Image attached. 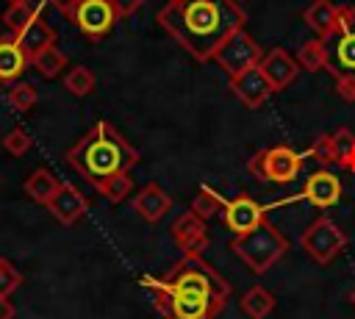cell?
<instances>
[{"mask_svg":"<svg viewBox=\"0 0 355 319\" xmlns=\"http://www.w3.org/2000/svg\"><path fill=\"white\" fill-rule=\"evenodd\" d=\"M164 319H216L230 297V283L202 255H183L164 277L141 275Z\"/></svg>","mask_w":355,"mask_h":319,"instance_id":"6da1fadb","label":"cell"},{"mask_svg":"<svg viewBox=\"0 0 355 319\" xmlns=\"http://www.w3.org/2000/svg\"><path fill=\"white\" fill-rule=\"evenodd\" d=\"M158 25L197 61H214L222 44L247 25L236 0H166Z\"/></svg>","mask_w":355,"mask_h":319,"instance_id":"7a4b0ae2","label":"cell"},{"mask_svg":"<svg viewBox=\"0 0 355 319\" xmlns=\"http://www.w3.org/2000/svg\"><path fill=\"white\" fill-rule=\"evenodd\" d=\"M64 161L92 186L130 172L139 164V150L105 119L94 122L64 155Z\"/></svg>","mask_w":355,"mask_h":319,"instance_id":"3957f363","label":"cell"},{"mask_svg":"<svg viewBox=\"0 0 355 319\" xmlns=\"http://www.w3.org/2000/svg\"><path fill=\"white\" fill-rule=\"evenodd\" d=\"M319 39L324 44V69L336 92L341 100L355 103V6H338L333 25Z\"/></svg>","mask_w":355,"mask_h":319,"instance_id":"277c9868","label":"cell"},{"mask_svg":"<svg viewBox=\"0 0 355 319\" xmlns=\"http://www.w3.org/2000/svg\"><path fill=\"white\" fill-rule=\"evenodd\" d=\"M230 250L233 255L252 272V275H266L288 250V241L286 236L269 222L263 219L258 227H252L250 233H241V236H233L230 241Z\"/></svg>","mask_w":355,"mask_h":319,"instance_id":"5b68a950","label":"cell"},{"mask_svg":"<svg viewBox=\"0 0 355 319\" xmlns=\"http://www.w3.org/2000/svg\"><path fill=\"white\" fill-rule=\"evenodd\" d=\"M302 169V153L288 144H275L252 153L247 161V172L261 183H291Z\"/></svg>","mask_w":355,"mask_h":319,"instance_id":"8992f818","label":"cell"},{"mask_svg":"<svg viewBox=\"0 0 355 319\" xmlns=\"http://www.w3.org/2000/svg\"><path fill=\"white\" fill-rule=\"evenodd\" d=\"M300 247L313 264H330L344 247H347V233L330 219V216H316L300 236Z\"/></svg>","mask_w":355,"mask_h":319,"instance_id":"52a82bcc","label":"cell"},{"mask_svg":"<svg viewBox=\"0 0 355 319\" xmlns=\"http://www.w3.org/2000/svg\"><path fill=\"white\" fill-rule=\"evenodd\" d=\"M261 58H263V50H261V44L247 33V28L236 31V33L222 44V50L214 55V61H216V64L222 67V72H227L230 78L239 75V72H244V69L258 67Z\"/></svg>","mask_w":355,"mask_h":319,"instance_id":"ba28073f","label":"cell"},{"mask_svg":"<svg viewBox=\"0 0 355 319\" xmlns=\"http://www.w3.org/2000/svg\"><path fill=\"white\" fill-rule=\"evenodd\" d=\"M69 19L75 22V28H78L86 39L100 42L103 36L111 33V28L116 25L119 14H116V8L111 6V0H80Z\"/></svg>","mask_w":355,"mask_h":319,"instance_id":"9c48e42d","label":"cell"},{"mask_svg":"<svg viewBox=\"0 0 355 319\" xmlns=\"http://www.w3.org/2000/svg\"><path fill=\"white\" fill-rule=\"evenodd\" d=\"M266 219V205H261L258 200H252L250 194H236L233 200L225 202L222 208V222L233 236L250 233L252 227H258Z\"/></svg>","mask_w":355,"mask_h":319,"instance_id":"30bf717a","label":"cell"},{"mask_svg":"<svg viewBox=\"0 0 355 319\" xmlns=\"http://www.w3.org/2000/svg\"><path fill=\"white\" fill-rule=\"evenodd\" d=\"M169 233H172V241L183 250V255H202V250H208L211 244L205 219H200L194 211L175 216L169 225Z\"/></svg>","mask_w":355,"mask_h":319,"instance_id":"8fae6325","label":"cell"},{"mask_svg":"<svg viewBox=\"0 0 355 319\" xmlns=\"http://www.w3.org/2000/svg\"><path fill=\"white\" fill-rule=\"evenodd\" d=\"M338 197H341V180H338L327 166H319L316 172H311V175L305 178L302 191H300V200L311 202V205L319 208V211L336 205Z\"/></svg>","mask_w":355,"mask_h":319,"instance_id":"7c38bea8","label":"cell"},{"mask_svg":"<svg viewBox=\"0 0 355 319\" xmlns=\"http://www.w3.org/2000/svg\"><path fill=\"white\" fill-rule=\"evenodd\" d=\"M230 92L236 94V100L244 108H258L269 100V94H275V89L269 86L261 67H252V69H244V72L233 75L230 78Z\"/></svg>","mask_w":355,"mask_h":319,"instance_id":"4fadbf2b","label":"cell"},{"mask_svg":"<svg viewBox=\"0 0 355 319\" xmlns=\"http://www.w3.org/2000/svg\"><path fill=\"white\" fill-rule=\"evenodd\" d=\"M258 67H261V72L266 75V80H269V86H272L275 92L291 86V83L297 80V75H300L297 58L288 55L283 47H272L269 53H263V58H261Z\"/></svg>","mask_w":355,"mask_h":319,"instance_id":"5bb4252c","label":"cell"},{"mask_svg":"<svg viewBox=\"0 0 355 319\" xmlns=\"http://www.w3.org/2000/svg\"><path fill=\"white\" fill-rule=\"evenodd\" d=\"M86 208H89V202H86V197L72 186V183H61L58 189H55V194L50 197V202H47V211L61 222V225H75L83 214H86Z\"/></svg>","mask_w":355,"mask_h":319,"instance_id":"9a60e30c","label":"cell"},{"mask_svg":"<svg viewBox=\"0 0 355 319\" xmlns=\"http://www.w3.org/2000/svg\"><path fill=\"white\" fill-rule=\"evenodd\" d=\"M133 211H136L144 222L155 225V222H161V219L172 211V197H169L158 183H147V186H141L139 194L133 197Z\"/></svg>","mask_w":355,"mask_h":319,"instance_id":"2e32d148","label":"cell"},{"mask_svg":"<svg viewBox=\"0 0 355 319\" xmlns=\"http://www.w3.org/2000/svg\"><path fill=\"white\" fill-rule=\"evenodd\" d=\"M17 42H19V47L25 50V55H28V61H33L44 47H50V44H55V31L44 22V17H42V11H36V17L14 36Z\"/></svg>","mask_w":355,"mask_h":319,"instance_id":"e0dca14e","label":"cell"},{"mask_svg":"<svg viewBox=\"0 0 355 319\" xmlns=\"http://www.w3.org/2000/svg\"><path fill=\"white\" fill-rule=\"evenodd\" d=\"M28 64H31V61H28L25 50L19 47V42H17L14 36L0 39V80H6V83L17 80V78L25 72Z\"/></svg>","mask_w":355,"mask_h":319,"instance_id":"ac0fdd59","label":"cell"},{"mask_svg":"<svg viewBox=\"0 0 355 319\" xmlns=\"http://www.w3.org/2000/svg\"><path fill=\"white\" fill-rule=\"evenodd\" d=\"M239 308H241V313L244 316H250V319H266L272 311H275V294L266 288V286H250L244 294H241V300H239Z\"/></svg>","mask_w":355,"mask_h":319,"instance_id":"d6986e66","label":"cell"},{"mask_svg":"<svg viewBox=\"0 0 355 319\" xmlns=\"http://www.w3.org/2000/svg\"><path fill=\"white\" fill-rule=\"evenodd\" d=\"M61 186V180L50 172V169H33L28 178H25V183H22V189H25V194L31 197V200H36V202H42V205H47L50 202V197L55 194V189Z\"/></svg>","mask_w":355,"mask_h":319,"instance_id":"ffe728a7","label":"cell"},{"mask_svg":"<svg viewBox=\"0 0 355 319\" xmlns=\"http://www.w3.org/2000/svg\"><path fill=\"white\" fill-rule=\"evenodd\" d=\"M336 14H338V6H336L333 0H313L311 6L302 8V22H305L316 36H322V33H327V28L333 25Z\"/></svg>","mask_w":355,"mask_h":319,"instance_id":"44dd1931","label":"cell"},{"mask_svg":"<svg viewBox=\"0 0 355 319\" xmlns=\"http://www.w3.org/2000/svg\"><path fill=\"white\" fill-rule=\"evenodd\" d=\"M330 147H333V166H341L355 175V133L349 128H338L330 133Z\"/></svg>","mask_w":355,"mask_h":319,"instance_id":"7402d4cb","label":"cell"},{"mask_svg":"<svg viewBox=\"0 0 355 319\" xmlns=\"http://www.w3.org/2000/svg\"><path fill=\"white\" fill-rule=\"evenodd\" d=\"M225 202H227V200L222 197V191H216L214 186L202 183V186L197 189V194H194V200H191V208H189V211H194L200 219H211L214 214H222Z\"/></svg>","mask_w":355,"mask_h":319,"instance_id":"603a6c76","label":"cell"},{"mask_svg":"<svg viewBox=\"0 0 355 319\" xmlns=\"http://www.w3.org/2000/svg\"><path fill=\"white\" fill-rule=\"evenodd\" d=\"M36 11H42V8H36V6H31L28 0H11L8 3V8L3 11V25L8 28V33L11 36H17L33 17H36Z\"/></svg>","mask_w":355,"mask_h":319,"instance_id":"cb8c5ba5","label":"cell"},{"mask_svg":"<svg viewBox=\"0 0 355 319\" xmlns=\"http://www.w3.org/2000/svg\"><path fill=\"white\" fill-rule=\"evenodd\" d=\"M33 67H36V72L42 75V78H55V75H61L64 69H67V55H64V50H58L55 44H50V47H44L33 61H31Z\"/></svg>","mask_w":355,"mask_h":319,"instance_id":"d4e9b609","label":"cell"},{"mask_svg":"<svg viewBox=\"0 0 355 319\" xmlns=\"http://www.w3.org/2000/svg\"><path fill=\"white\" fill-rule=\"evenodd\" d=\"M294 58H297L300 69H305V72H319V69H324V44H322V39L316 36V39L302 42V47L297 50Z\"/></svg>","mask_w":355,"mask_h":319,"instance_id":"484cf974","label":"cell"},{"mask_svg":"<svg viewBox=\"0 0 355 319\" xmlns=\"http://www.w3.org/2000/svg\"><path fill=\"white\" fill-rule=\"evenodd\" d=\"M64 89H67L69 94H75V97L92 94V89H94V72H92L89 67H83V64L72 67V69L64 75Z\"/></svg>","mask_w":355,"mask_h":319,"instance_id":"4316f807","label":"cell"},{"mask_svg":"<svg viewBox=\"0 0 355 319\" xmlns=\"http://www.w3.org/2000/svg\"><path fill=\"white\" fill-rule=\"evenodd\" d=\"M94 189H97L108 202H122V200L130 194L133 180H130V175H128V172H122V175H114V178H108V180L97 183Z\"/></svg>","mask_w":355,"mask_h":319,"instance_id":"83f0119b","label":"cell"},{"mask_svg":"<svg viewBox=\"0 0 355 319\" xmlns=\"http://www.w3.org/2000/svg\"><path fill=\"white\" fill-rule=\"evenodd\" d=\"M36 100H39V92H36V86H31V83H14V86L8 89V103H11V108H17V111H31V108L36 105Z\"/></svg>","mask_w":355,"mask_h":319,"instance_id":"f1b7e54d","label":"cell"},{"mask_svg":"<svg viewBox=\"0 0 355 319\" xmlns=\"http://www.w3.org/2000/svg\"><path fill=\"white\" fill-rule=\"evenodd\" d=\"M31 144H33V139H31V133L25 128H11L3 136V150L11 153V155H25L31 150Z\"/></svg>","mask_w":355,"mask_h":319,"instance_id":"f546056e","label":"cell"},{"mask_svg":"<svg viewBox=\"0 0 355 319\" xmlns=\"http://www.w3.org/2000/svg\"><path fill=\"white\" fill-rule=\"evenodd\" d=\"M22 286V272L11 261H0V297H11Z\"/></svg>","mask_w":355,"mask_h":319,"instance_id":"4dcf8cb0","label":"cell"},{"mask_svg":"<svg viewBox=\"0 0 355 319\" xmlns=\"http://www.w3.org/2000/svg\"><path fill=\"white\" fill-rule=\"evenodd\" d=\"M308 155H313L319 161V166H330L333 164V147H330V133H322L311 147Z\"/></svg>","mask_w":355,"mask_h":319,"instance_id":"1f68e13d","label":"cell"},{"mask_svg":"<svg viewBox=\"0 0 355 319\" xmlns=\"http://www.w3.org/2000/svg\"><path fill=\"white\" fill-rule=\"evenodd\" d=\"M144 3H147V0H111V6L116 8L119 19H122V17H130V14H133V11H139Z\"/></svg>","mask_w":355,"mask_h":319,"instance_id":"d6a6232c","label":"cell"},{"mask_svg":"<svg viewBox=\"0 0 355 319\" xmlns=\"http://www.w3.org/2000/svg\"><path fill=\"white\" fill-rule=\"evenodd\" d=\"M47 3H50V6H53L58 14H64V17L69 19V17H72V11L78 8V3H80V0H47Z\"/></svg>","mask_w":355,"mask_h":319,"instance_id":"836d02e7","label":"cell"},{"mask_svg":"<svg viewBox=\"0 0 355 319\" xmlns=\"http://www.w3.org/2000/svg\"><path fill=\"white\" fill-rule=\"evenodd\" d=\"M14 305H11V300L8 297H0V319H14Z\"/></svg>","mask_w":355,"mask_h":319,"instance_id":"e575fe53","label":"cell"},{"mask_svg":"<svg viewBox=\"0 0 355 319\" xmlns=\"http://www.w3.org/2000/svg\"><path fill=\"white\" fill-rule=\"evenodd\" d=\"M349 302H352V305H355V288H352V294H349Z\"/></svg>","mask_w":355,"mask_h":319,"instance_id":"d590c367","label":"cell"},{"mask_svg":"<svg viewBox=\"0 0 355 319\" xmlns=\"http://www.w3.org/2000/svg\"><path fill=\"white\" fill-rule=\"evenodd\" d=\"M236 3H241V0H236Z\"/></svg>","mask_w":355,"mask_h":319,"instance_id":"8d00e7d4","label":"cell"},{"mask_svg":"<svg viewBox=\"0 0 355 319\" xmlns=\"http://www.w3.org/2000/svg\"><path fill=\"white\" fill-rule=\"evenodd\" d=\"M0 261H3V258H0Z\"/></svg>","mask_w":355,"mask_h":319,"instance_id":"74e56055","label":"cell"},{"mask_svg":"<svg viewBox=\"0 0 355 319\" xmlns=\"http://www.w3.org/2000/svg\"><path fill=\"white\" fill-rule=\"evenodd\" d=\"M8 3H11V0H8Z\"/></svg>","mask_w":355,"mask_h":319,"instance_id":"f35d334b","label":"cell"}]
</instances>
